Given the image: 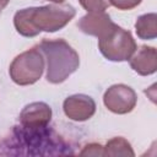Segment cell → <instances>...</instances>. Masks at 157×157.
Returning <instances> with one entry per match:
<instances>
[{"mask_svg": "<svg viewBox=\"0 0 157 157\" xmlns=\"http://www.w3.org/2000/svg\"><path fill=\"white\" fill-rule=\"evenodd\" d=\"M76 15L74 6L69 4H54L18 10L13 16L16 31L27 38L40 32H56L64 28Z\"/></svg>", "mask_w": 157, "mask_h": 157, "instance_id": "6da1fadb", "label": "cell"}, {"mask_svg": "<svg viewBox=\"0 0 157 157\" xmlns=\"http://www.w3.org/2000/svg\"><path fill=\"white\" fill-rule=\"evenodd\" d=\"M37 48L47 60L45 78L48 82L61 83L78 69L80 56L65 39L44 38Z\"/></svg>", "mask_w": 157, "mask_h": 157, "instance_id": "7a4b0ae2", "label": "cell"}, {"mask_svg": "<svg viewBox=\"0 0 157 157\" xmlns=\"http://www.w3.org/2000/svg\"><path fill=\"white\" fill-rule=\"evenodd\" d=\"M13 137L16 140L15 148H27L25 155H32L33 148H37L36 155H44L42 148H45L47 155H65L70 153L67 150V145L59 139L60 136L55 135L53 130L47 126L43 128H25V126H15ZM71 155V153H70Z\"/></svg>", "mask_w": 157, "mask_h": 157, "instance_id": "3957f363", "label": "cell"}, {"mask_svg": "<svg viewBox=\"0 0 157 157\" xmlns=\"http://www.w3.org/2000/svg\"><path fill=\"white\" fill-rule=\"evenodd\" d=\"M44 71V56L42 52L34 47L18 54L9 67L11 80L20 86L36 83Z\"/></svg>", "mask_w": 157, "mask_h": 157, "instance_id": "277c9868", "label": "cell"}, {"mask_svg": "<svg viewBox=\"0 0 157 157\" xmlns=\"http://www.w3.org/2000/svg\"><path fill=\"white\" fill-rule=\"evenodd\" d=\"M137 45L130 31L114 25L113 28L98 39L101 54L110 61H126L136 50Z\"/></svg>", "mask_w": 157, "mask_h": 157, "instance_id": "5b68a950", "label": "cell"}, {"mask_svg": "<svg viewBox=\"0 0 157 157\" xmlns=\"http://www.w3.org/2000/svg\"><path fill=\"white\" fill-rule=\"evenodd\" d=\"M103 103L112 113L128 114L135 108L137 103V94L130 86L117 83L107 88L103 94Z\"/></svg>", "mask_w": 157, "mask_h": 157, "instance_id": "8992f818", "label": "cell"}, {"mask_svg": "<svg viewBox=\"0 0 157 157\" xmlns=\"http://www.w3.org/2000/svg\"><path fill=\"white\" fill-rule=\"evenodd\" d=\"M65 115L74 121H85L92 118L96 113V102L92 97L76 93L65 98L63 103Z\"/></svg>", "mask_w": 157, "mask_h": 157, "instance_id": "52a82bcc", "label": "cell"}, {"mask_svg": "<svg viewBox=\"0 0 157 157\" xmlns=\"http://www.w3.org/2000/svg\"><path fill=\"white\" fill-rule=\"evenodd\" d=\"M52 108L44 102L27 104L20 113L18 121L25 128H43L52 120Z\"/></svg>", "mask_w": 157, "mask_h": 157, "instance_id": "ba28073f", "label": "cell"}, {"mask_svg": "<svg viewBox=\"0 0 157 157\" xmlns=\"http://www.w3.org/2000/svg\"><path fill=\"white\" fill-rule=\"evenodd\" d=\"M115 23L112 21L110 16L105 13V11L102 12H88L87 15L82 16L80 21L77 22V27L81 32L88 36L97 37L98 39L102 38L104 34H107Z\"/></svg>", "mask_w": 157, "mask_h": 157, "instance_id": "9c48e42d", "label": "cell"}, {"mask_svg": "<svg viewBox=\"0 0 157 157\" xmlns=\"http://www.w3.org/2000/svg\"><path fill=\"white\" fill-rule=\"evenodd\" d=\"M131 69L141 76H148L157 70V50L155 47L141 45L129 59Z\"/></svg>", "mask_w": 157, "mask_h": 157, "instance_id": "30bf717a", "label": "cell"}, {"mask_svg": "<svg viewBox=\"0 0 157 157\" xmlns=\"http://www.w3.org/2000/svg\"><path fill=\"white\" fill-rule=\"evenodd\" d=\"M157 15L155 12L144 13L137 17L135 22V32L140 39L151 40L157 37Z\"/></svg>", "mask_w": 157, "mask_h": 157, "instance_id": "8fae6325", "label": "cell"}, {"mask_svg": "<svg viewBox=\"0 0 157 157\" xmlns=\"http://www.w3.org/2000/svg\"><path fill=\"white\" fill-rule=\"evenodd\" d=\"M103 156H135V152L130 145V142L121 137L110 139L105 146H103Z\"/></svg>", "mask_w": 157, "mask_h": 157, "instance_id": "7c38bea8", "label": "cell"}, {"mask_svg": "<svg viewBox=\"0 0 157 157\" xmlns=\"http://www.w3.org/2000/svg\"><path fill=\"white\" fill-rule=\"evenodd\" d=\"M78 2L87 12H102L110 6L108 0H78Z\"/></svg>", "mask_w": 157, "mask_h": 157, "instance_id": "4fadbf2b", "label": "cell"}, {"mask_svg": "<svg viewBox=\"0 0 157 157\" xmlns=\"http://www.w3.org/2000/svg\"><path fill=\"white\" fill-rule=\"evenodd\" d=\"M109 5L117 7L118 10H131L141 4L142 0H108Z\"/></svg>", "mask_w": 157, "mask_h": 157, "instance_id": "5bb4252c", "label": "cell"}, {"mask_svg": "<svg viewBox=\"0 0 157 157\" xmlns=\"http://www.w3.org/2000/svg\"><path fill=\"white\" fill-rule=\"evenodd\" d=\"M80 155H82V156H103V146L101 144H96V142L88 144L82 148Z\"/></svg>", "mask_w": 157, "mask_h": 157, "instance_id": "9a60e30c", "label": "cell"}, {"mask_svg": "<svg viewBox=\"0 0 157 157\" xmlns=\"http://www.w3.org/2000/svg\"><path fill=\"white\" fill-rule=\"evenodd\" d=\"M10 2V0H0V15H1V12H2V10L7 6V4Z\"/></svg>", "mask_w": 157, "mask_h": 157, "instance_id": "2e32d148", "label": "cell"}, {"mask_svg": "<svg viewBox=\"0 0 157 157\" xmlns=\"http://www.w3.org/2000/svg\"><path fill=\"white\" fill-rule=\"evenodd\" d=\"M49 2H54V4H63L65 0H47Z\"/></svg>", "mask_w": 157, "mask_h": 157, "instance_id": "e0dca14e", "label": "cell"}]
</instances>
